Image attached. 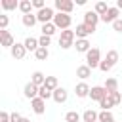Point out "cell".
Returning <instances> with one entry per match:
<instances>
[{
	"mask_svg": "<svg viewBox=\"0 0 122 122\" xmlns=\"http://www.w3.org/2000/svg\"><path fill=\"white\" fill-rule=\"evenodd\" d=\"M97 122H114V114H112L111 111H101Z\"/></svg>",
	"mask_w": 122,
	"mask_h": 122,
	"instance_id": "1f68e13d",
	"label": "cell"
},
{
	"mask_svg": "<svg viewBox=\"0 0 122 122\" xmlns=\"http://www.w3.org/2000/svg\"><path fill=\"white\" fill-rule=\"evenodd\" d=\"M38 97H42V99L46 101V99L53 97V92H51V90H48L46 86H40V90H38Z\"/></svg>",
	"mask_w": 122,
	"mask_h": 122,
	"instance_id": "d6a6232c",
	"label": "cell"
},
{
	"mask_svg": "<svg viewBox=\"0 0 122 122\" xmlns=\"http://www.w3.org/2000/svg\"><path fill=\"white\" fill-rule=\"evenodd\" d=\"M53 6H55V10L59 11V13H72V10H74V2L72 0H55L53 2Z\"/></svg>",
	"mask_w": 122,
	"mask_h": 122,
	"instance_id": "5b68a950",
	"label": "cell"
},
{
	"mask_svg": "<svg viewBox=\"0 0 122 122\" xmlns=\"http://www.w3.org/2000/svg\"><path fill=\"white\" fill-rule=\"evenodd\" d=\"M82 120V114H78L76 111H69L65 114V122H80Z\"/></svg>",
	"mask_w": 122,
	"mask_h": 122,
	"instance_id": "4dcf8cb0",
	"label": "cell"
},
{
	"mask_svg": "<svg viewBox=\"0 0 122 122\" xmlns=\"http://www.w3.org/2000/svg\"><path fill=\"white\" fill-rule=\"evenodd\" d=\"M15 44V40H13V36H11V32L10 30H0V46L2 48H10L11 50V46Z\"/></svg>",
	"mask_w": 122,
	"mask_h": 122,
	"instance_id": "8fae6325",
	"label": "cell"
},
{
	"mask_svg": "<svg viewBox=\"0 0 122 122\" xmlns=\"http://www.w3.org/2000/svg\"><path fill=\"white\" fill-rule=\"evenodd\" d=\"M19 122H30V120H29V118H25V116H23V118H21V120H19Z\"/></svg>",
	"mask_w": 122,
	"mask_h": 122,
	"instance_id": "7bdbcfd3",
	"label": "cell"
},
{
	"mask_svg": "<svg viewBox=\"0 0 122 122\" xmlns=\"http://www.w3.org/2000/svg\"><path fill=\"white\" fill-rule=\"evenodd\" d=\"M118 59H120V55H118V51H116V50H109V51H107V55H105V61H107V63H111L112 67L118 63Z\"/></svg>",
	"mask_w": 122,
	"mask_h": 122,
	"instance_id": "cb8c5ba5",
	"label": "cell"
},
{
	"mask_svg": "<svg viewBox=\"0 0 122 122\" xmlns=\"http://www.w3.org/2000/svg\"><path fill=\"white\" fill-rule=\"evenodd\" d=\"M99 19H101V17H99L93 10H88V11L84 13V25H88V27H97Z\"/></svg>",
	"mask_w": 122,
	"mask_h": 122,
	"instance_id": "30bf717a",
	"label": "cell"
},
{
	"mask_svg": "<svg viewBox=\"0 0 122 122\" xmlns=\"http://www.w3.org/2000/svg\"><path fill=\"white\" fill-rule=\"evenodd\" d=\"M10 51H11V57L19 61V59H23V57H25V53H27V48H25V44H19V42H15V44L11 46V50H10Z\"/></svg>",
	"mask_w": 122,
	"mask_h": 122,
	"instance_id": "7c38bea8",
	"label": "cell"
},
{
	"mask_svg": "<svg viewBox=\"0 0 122 122\" xmlns=\"http://www.w3.org/2000/svg\"><path fill=\"white\" fill-rule=\"evenodd\" d=\"M95 32V27H88V25H84V23H80V25H76V29H74V34H76V38H82V40H86L90 34H93Z\"/></svg>",
	"mask_w": 122,
	"mask_h": 122,
	"instance_id": "8992f818",
	"label": "cell"
},
{
	"mask_svg": "<svg viewBox=\"0 0 122 122\" xmlns=\"http://www.w3.org/2000/svg\"><path fill=\"white\" fill-rule=\"evenodd\" d=\"M107 97V90H105V86H92V90H90V99L92 101H101V99H105Z\"/></svg>",
	"mask_w": 122,
	"mask_h": 122,
	"instance_id": "52a82bcc",
	"label": "cell"
},
{
	"mask_svg": "<svg viewBox=\"0 0 122 122\" xmlns=\"http://www.w3.org/2000/svg\"><path fill=\"white\" fill-rule=\"evenodd\" d=\"M21 21H23V25L27 27V29H32L34 25H36V13H27V15H23L21 17Z\"/></svg>",
	"mask_w": 122,
	"mask_h": 122,
	"instance_id": "ffe728a7",
	"label": "cell"
},
{
	"mask_svg": "<svg viewBox=\"0 0 122 122\" xmlns=\"http://www.w3.org/2000/svg\"><path fill=\"white\" fill-rule=\"evenodd\" d=\"M109 8H111V6H107V2H103V0H101V2H97V4H95L93 11H95V13L99 15V17H103V15H105V13L109 11Z\"/></svg>",
	"mask_w": 122,
	"mask_h": 122,
	"instance_id": "484cf974",
	"label": "cell"
},
{
	"mask_svg": "<svg viewBox=\"0 0 122 122\" xmlns=\"http://www.w3.org/2000/svg\"><path fill=\"white\" fill-rule=\"evenodd\" d=\"M53 25L57 27V29H61V30H67V29H71V25H72V17L69 15V13H55V17H53Z\"/></svg>",
	"mask_w": 122,
	"mask_h": 122,
	"instance_id": "7a4b0ae2",
	"label": "cell"
},
{
	"mask_svg": "<svg viewBox=\"0 0 122 122\" xmlns=\"http://www.w3.org/2000/svg\"><path fill=\"white\" fill-rule=\"evenodd\" d=\"M103 59H101V51H99V48H92L88 53H86V65L90 67V69H95V67H99V63H101Z\"/></svg>",
	"mask_w": 122,
	"mask_h": 122,
	"instance_id": "3957f363",
	"label": "cell"
},
{
	"mask_svg": "<svg viewBox=\"0 0 122 122\" xmlns=\"http://www.w3.org/2000/svg\"><path fill=\"white\" fill-rule=\"evenodd\" d=\"M38 44H40V48H48V46L51 44V36H44V34H42V36L38 38Z\"/></svg>",
	"mask_w": 122,
	"mask_h": 122,
	"instance_id": "e575fe53",
	"label": "cell"
},
{
	"mask_svg": "<svg viewBox=\"0 0 122 122\" xmlns=\"http://www.w3.org/2000/svg\"><path fill=\"white\" fill-rule=\"evenodd\" d=\"M105 90H107V93L118 92V80L116 78H107L105 80Z\"/></svg>",
	"mask_w": 122,
	"mask_h": 122,
	"instance_id": "d4e9b609",
	"label": "cell"
},
{
	"mask_svg": "<svg viewBox=\"0 0 122 122\" xmlns=\"http://www.w3.org/2000/svg\"><path fill=\"white\" fill-rule=\"evenodd\" d=\"M74 40H76L74 30H71V29L61 30V34H59V48H61V50H69V48L74 46Z\"/></svg>",
	"mask_w": 122,
	"mask_h": 122,
	"instance_id": "6da1fadb",
	"label": "cell"
},
{
	"mask_svg": "<svg viewBox=\"0 0 122 122\" xmlns=\"http://www.w3.org/2000/svg\"><path fill=\"white\" fill-rule=\"evenodd\" d=\"M76 76L84 82L86 78H90V76H92V69H90L88 65H80V67H76Z\"/></svg>",
	"mask_w": 122,
	"mask_h": 122,
	"instance_id": "ac0fdd59",
	"label": "cell"
},
{
	"mask_svg": "<svg viewBox=\"0 0 122 122\" xmlns=\"http://www.w3.org/2000/svg\"><path fill=\"white\" fill-rule=\"evenodd\" d=\"M38 90H40L38 86H34L32 82H27V84H25V88H23V95H25L27 99H30V101H32V99H36V97H38Z\"/></svg>",
	"mask_w": 122,
	"mask_h": 122,
	"instance_id": "9c48e42d",
	"label": "cell"
},
{
	"mask_svg": "<svg viewBox=\"0 0 122 122\" xmlns=\"http://www.w3.org/2000/svg\"><path fill=\"white\" fill-rule=\"evenodd\" d=\"M21 118H23V116H21L17 111H15V112H10V120H11V122H19Z\"/></svg>",
	"mask_w": 122,
	"mask_h": 122,
	"instance_id": "f35d334b",
	"label": "cell"
},
{
	"mask_svg": "<svg viewBox=\"0 0 122 122\" xmlns=\"http://www.w3.org/2000/svg\"><path fill=\"white\" fill-rule=\"evenodd\" d=\"M99 107H101V111H111V109L114 107V101H112V97L107 93V97L99 101Z\"/></svg>",
	"mask_w": 122,
	"mask_h": 122,
	"instance_id": "4316f807",
	"label": "cell"
},
{
	"mask_svg": "<svg viewBox=\"0 0 122 122\" xmlns=\"http://www.w3.org/2000/svg\"><path fill=\"white\" fill-rule=\"evenodd\" d=\"M109 95L112 97L114 105H120V103H122V93H120V92H112V93H109Z\"/></svg>",
	"mask_w": 122,
	"mask_h": 122,
	"instance_id": "d590c367",
	"label": "cell"
},
{
	"mask_svg": "<svg viewBox=\"0 0 122 122\" xmlns=\"http://www.w3.org/2000/svg\"><path fill=\"white\" fill-rule=\"evenodd\" d=\"M19 11H21L23 15L32 13V0H21V2H19Z\"/></svg>",
	"mask_w": 122,
	"mask_h": 122,
	"instance_id": "603a6c76",
	"label": "cell"
},
{
	"mask_svg": "<svg viewBox=\"0 0 122 122\" xmlns=\"http://www.w3.org/2000/svg\"><path fill=\"white\" fill-rule=\"evenodd\" d=\"M51 99H53L57 105H61V103H65V101L69 99V92H67L65 88H61V86H59V88L53 92V97H51Z\"/></svg>",
	"mask_w": 122,
	"mask_h": 122,
	"instance_id": "9a60e30c",
	"label": "cell"
},
{
	"mask_svg": "<svg viewBox=\"0 0 122 122\" xmlns=\"http://www.w3.org/2000/svg\"><path fill=\"white\" fill-rule=\"evenodd\" d=\"M90 86L86 84V82H78L76 86H74V93H76V97H80V99H84V97H90Z\"/></svg>",
	"mask_w": 122,
	"mask_h": 122,
	"instance_id": "4fadbf2b",
	"label": "cell"
},
{
	"mask_svg": "<svg viewBox=\"0 0 122 122\" xmlns=\"http://www.w3.org/2000/svg\"><path fill=\"white\" fill-rule=\"evenodd\" d=\"M8 23H10V17L6 13L0 15V30H8Z\"/></svg>",
	"mask_w": 122,
	"mask_h": 122,
	"instance_id": "836d02e7",
	"label": "cell"
},
{
	"mask_svg": "<svg viewBox=\"0 0 122 122\" xmlns=\"http://www.w3.org/2000/svg\"><path fill=\"white\" fill-rule=\"evenodd\" d=\"M74 48H76V51L78 53H88L90 50H92V44H90V40L86 38V40H82V38H76V42H74Z\"/></svg>",
	"mask_w": 122,
	"mask_h": 122,
	"instance_id": "2e32d148",
	"label": "cell"
},
{
	"mask_svg": "<svg viewBox=\"0 0 122 122\" xmlns=\"http://www.w3.org/2000/svg\"><path fill=\"white\" fill-rule=\"evenodd\" d=\"M32 8H36V10L40 11V10L46 8V4H44V0H32Z\"/></svg>",
	"mask_w": 122,
	"mask_h": 122,
	"instance_id": "74e56055",
	"label": "cell"
},
{
	"mask_svg": "<svg viewBox=\"0 0 122 122\" xmlns=\"http://www.w3.org/2000/svg\"><path fill=\"white\" fill-rule=\"evenodd\" d=\"M116 8H118V10H122V0H118V2H116Z\"/></svg>",
	"mask_w": 122,
	"mask_h": 122,
	"instance_id": "b9f144b4",
	"label": "cell"
},
{
	"mask_svg": "<svg viewBox=\"0 0 122 122\" xmlns=\"http://www.w3.org/2000/svg\"><path fill=\"white\" fill-rule=\"evenodd\" d=\"M25 48H27V51H36L38 48H40V44H38V38H32V36H29V38H25Z\"/></svg>",
	"mask_w": 122,
	"mask_h": 122,
	"instance_id": "44dd1931",
	"label": "cell"
},
{
	"mask_svg": "<svg viewBox=\"0 0 122 122\" xmlns=\"http://www.w3.org/2000/svg\"><path fill=\"white\" fill-rule=\"evenodd\" d=\"M34 57H36L38 61H46V59L50 57V50H48V48H38V50L34 51Z\"/></svg>",
	"mask_w": 122,
	"mask_h": 122,
	"instance_id": "f1b7e54d",
	"label": "cell"
},
{
	"mask_svg": "<svg viewBox=\"0 0 122 122\" xmlns=\"http://www.w3.org/2000/svg\"><path fill=\"white\" fill-rule=\"evenodd\" d=\"M97 120H99V112H95L92 109L82 112V122H97Z\"/></svg>",
	"mask_w": 122,
	"mask_h": 122,
	"instance_id": "d6986e66",
	"label": "cell"
},
{
	"mask_svg": "<svg viewBox=\"0 0 122 122\" xmlns=\"http://www.w3.org/2000/svg\"><path fill=\"white\" fill-rule=\"evenodd\" d=\"M30 82H32L34 86H38V88H40V86H44V84H46V74H44V72H40V71H34V72L30 74Z\"/></svg>",
	"mask_w": 122,
	"mask_h": 122,
	"instance_id": "e0dca14e",
	"label": "cell"
},
{
	"mask_svg": "<svg viewBox=\"0 0 122 122\" xmlns=\"http://www.w3.org/2000/svg\"><path fill=\"white\" fill-rule=\"evenodd\" d=\"M112 29H114L116 32H122V19H116V21L112 23Z\"/></svg>",
	"mask_w": 122,
	"mask_h": 122,
	"instance_id": "ab89813d",
	"label": "cell"
},
{
	"mask_svg": "<svg viewBox=\"0 0 122 122\" xmlns=\"http://www.w3.org/2000/svg\"><path fill=\"white\" fill-rule=\"evenodd\" d=\"M30 107H32V112L34 114H44L46 112V101L42 97H36L30 101Z\"/></svg>",
	"mask_w": 122,
	"mask_h": 122,
	"instance_id": "5bb4252c",
	"label": "cell"
},
{
	"mask_svg": "<svg viewBox=\"0 0 122 122\" xmlns=\"http://www.w3.org/2000/svg\"><path fill=\"white\" fill-rule=\"evenodd\" d=\"M48 90H51V92H55L57 88H59V82H57V76H46V84H44Z\"/></svg>",
	"mask_w": 122,
	"mask_h": 122,
	"instance_id": "83f0119b",
	"label": "cell"
},
{
	"mask_svg": "<svg viewBox=\"0 0 122 122\" xmlns=\"http://www.w3.org/2000/svg\"><path fill=\"white\" fill-rule=\"evenodd\" d=\"M118 15H120V10H118L116 6H111V8H109V11L101 17V21H103V23H114L116 19H120Z\"/></svg>",
	"mask_w": 122,
	"mask_h": 122,
	"instance_id": "ba28073f",
	"label": "cell"
},
{
	"mask_svg": "<svg viewBox=\"0 0 122 122\" xmlns=\"http://www.w3.org/2000/svg\"><path fill=\"white\" fill-rule=\"evenodd\" d=\"M55 13H57V11H53V8L46 6L44 10L36 11V19H38L42 25H46V23H53V17H55Z\"/></svg>",
	"mask_w": 122,
	"mask_h": 122,
	"instance_id": "277c9868",
	"label": "cell"
},
{
	"mask_svg": "<svg viewBox=\"0 0 122 122\" xmlns=\"http://www.w3.org/2000/svg\"><path fill=\"white\" fill-rule=\"evenodd\" d=\"M99 69H101V71H103V72H109V71H111V69H112V65H111V63H107V61H105V59H103V61H101V63H99Z\"/></svg>",
	"mask_w": 122,
	"mask_h": 122,
	"instance_id": "8d00e7d4",
	"label": "cell"
},
{
	"mask_svg": "<svg viewBox=\"0 0 122 122\" xmlns=\"http://www.w3.org/2000/svg\"><path fill=\"white\" fill-rule=\"evenodd\" d=\"M40 30H42V34H44V36H51V34L57 30V27H55L53 23H46V25H42V29H40Z\"/></svg>",
	"mask_w": 122,
	"mask_h": 122,
	"instance_id": "f546056e",
	"label": "cell"
},
{
	"mask_svg": "<svg viewBox=\"0 0 122 122\" xmlns=\"http://www.w3.org/2000/svg\"><path fill=\"white\" fill-rule=\"evenodd\" d=\"M0 122H11V120H10V112L2 111V112H0Z\"/></svg>",
	"mask_w": 122,
	"mask_h": 122,
	"instance_id": "60d3db41",
	"label": "cell"
},
{
	"mask_svg": "<svg viewBox=\"0 0 122 122\" xmlns=\"http://www.w3.org/2000/svg\"><path fill=\"white\" fill-rule=\"evenodd\" d=\"M4 11H11V10H19V2L17 0H2L0 2Z\"/></svg>",
	"mask_w": 122,
	"mask_h": 122,
	"instance_id": "7402d4cb",
	"label": "cell"
}]
</instances>
